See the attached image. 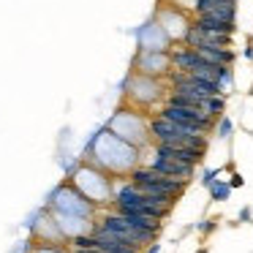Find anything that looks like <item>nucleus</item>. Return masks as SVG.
I'll list each match as a JSON object with an SVG mask.
<instances>
[{
	"label": "nucleus",
	"mask_w": 253,
	"mask_h": 253,
	"mask_svg": "<svg viewBox=\"0 0 253 253\" xmlns=\"http://www.w3.org/2000/svg\"><path fill=\"white\" fill-rule=\"evenodd\" d=\"M150 131L158 136V142H174V144H191V147H202L204 150V131L191 126H180L174 120H166V117H155L150 123Z\"/></svg>",
	"instance_id": "1"
},
{
	"label": "nucleus",
	"mask_w": 253,
	"mask_h": 253,
	"mask_svg": "<svg viewBox=\"0 0 253 253\" xmlns=\"http://www.w3.org/2000/svg\"><path fill=\"white\" fill-rule=\"evenodd\" d=\"M104 234H109V237H115V240H120V242H128V245H133V248H142V245H147V242H153V231H144V229H136V226L131 223V220L126 218V215H120V212H115V215H106V220L98 226Z\"/></svg>",
	"instance_id": "2"
},
{
	"label": "nucleus",
	"mask_w": 253,
	"mask_h": 253,
	"mask_svg": "<svg viewBox=\"0 0 253 253\" xmlns=\"http://www.w3.org/2000/svg\"><path fill=\"white\" fill-rule=\"evenodd\" d=\"M131 182L139 185L144 193H158V196H171L174 199L177 193H182L185 188V180H174V177H166V174H158L155 169H136L131 174Z\"/></svg>",
	"instance_id": "3"
},
{
	"label": "nucleus",
	"mask_w": 253,
	"mask_h": 253,
	"mask_svg": "<svg viewBox=\"0 0 253 253\" xmlns=\"http://www.w3.org/2000/svg\"><path fill=\"white\" fill-rule=\"evenodd\" d=\"M161 117L174 120V123H180V126L199 128V131H210V128L215 126V117L207 115L204 109H196V106H171V104H166L164 112H161Z\"/></svg>",
	"instance_id": "4"
},
{
	"label": "nucleus",
	"mask_w": 253,
	"mask_h": 253,
	"mask_svg": "<svg viewBox=\"0 0 253 253\" xmlns=\"http://www.w3.org/2000/svg\"><path fill=\"white\" fill-rule=\"evenodd\" d=\"M155 155H164V158H174V161H182V164H202V155L204 150L202 147H191V144H174V142H158L155 144Z\"/></svg>",
	"instance_id": "5"
},
{
	"label": "nucleus",
	"mask_w": 253,
	"mask_h": 253,
	"mask_svg": "<svg viewBox=\"0 0 253 253\" xmlns=\"http://www.w3.org/2000/svg\"><path fill=\"white\" fill-rule=\"evenodd\" d=\"M150 169H155L158 174L174 177V180H188V177L193 174V169H196V166L182 164V161H174V158H164V155H155V161L150 164Z\"/></svg>",
	"instance_id": "6"
},
{
	"label": "nucleus",
	"mask_w": 253,
	"mask_h": 253,
	"mask_svg": "<svg viewBox=\"0 0 253 253\" xmlns=\"http://www.w3.org/2000/svg\"><path fill=\"white\" fill-rule=\"evenodd\" d=\"M93 248H101V251H106V253H139V248L115 240V237L104 234L101 229H95V234H93Z\"/></svg>",
	"instance_id": "7"
},
{
	"label": "nucleus",
	"mask_w": 253,
	"mask_h": 253,
	"mask_svg": "<svg viewBox=\"0 0 253 253\" xmlns=\"http://www.w3.org/2000/svg\"><path fill=\"white\" fill-rule=\"evenodd\" d=\"M196 52L212 66H229L234 60V52H229L226 46H199Z\"/></svg>",
	"instance_id": "8"
},
{
	"label": "nucleus",
	"mask_w": 253,
	"mask_h": 253,
	"mask_svg": "<svg viewBox=\"0 0 253 253\" xmlns=\"http://www.w3.org/2000/svg\"><path fill=\"white\" fill-rule=\"evenodd\" d=\"M196 25L207 33H223V36H231L234 33V22H223V19H215V17H207V14H199Z\"/></svg>",
	"instance_id": "9"
},
{
	"label": "nucleus",
	"mask_w": 253,
	"mask_h": 253,
	"mask_svg": "<svg viewBox=\"0 0 253 253\" xmlns=\"http://www.w3.org/2000/svg\"><path fill=\"white\" fill-rule=\"evenodd\" d=\"M215 8H234V0H196V11L207 14Z\"/></svg>",
	"instance_id": "10"
},
{
	"label": "nucleus",
	"mask_w": 253,
	"mask_h": 253,
	"mask_svg": "<svg viewBox=\"0 0 253 253\" xmlns=\"http://www.w3.org/2000/svg\"><path fill=\"white\" fill-rule=\"evenodd\" d=\"M229 193H231V185L223 182V180H215L212 185H210V196H212V202H226Z\"/></svg>",
	"instance_id": "11"
},
{
	"label": "nucleus",
	"mask_w": 253,
	"mask_h": 253,
	"mask_svg": "<svg viewBox=\"0 0 253 253\" xmlns=\"http://www.w3.org/2000/svg\"><path fill=\"white\" fill-rule=\"evenodd\" d=\"M223 106H226V101L220 98V95H210V98L204 101V112H207V115H212V117H218L220 112H223Z\"/></svg>",
	"instance_id": "12"
},
{
	"label": "nucleus",
	"mask_w": 253,
	"mask_h": 253,
	"mask_svg": "<svg viewBox=\"0 0 253 253\" xmlns=\"http://www.w3.org/2000/svg\"><path fill=\"white\" fill-rule=\"evenodd\" d=\"M218 133H220V139H229L231 136V120H229V117H223V120L218 123Z\"/></svg>",
	"instance_id": "13"
},
{
	"label": "nucleus",
	"mask_w": 253,
	"mask_h": 253,
	"mask_svg": "<svg viewBox=\"0 0 253 253\" xmlns=\"http://www.w3.org/2000/svg\"><path fill=\"white\" fill-rule=\"evenodd\" d=\"M215 177H218V169H210V171H204V177H202V185H212L215 182Z\"/></svg>",
	"instance_id": "14"
},
{
	"label": "nucleus",
	"mask_w": 253,
	"mask_h": 253,
	"mask_svg": "<svg viewBox=\"0 0 253 253\" xmlns=\"http://www.w3.org/2000/svg\"><path fill=\"white\" fill-rule=\"evenodd\" d=\"M229 185H231V188H242V185H245V180H242L240 174H234V177L229 180Z\"/></svg>",
	"instance_id": "15"
}]
</instances>
